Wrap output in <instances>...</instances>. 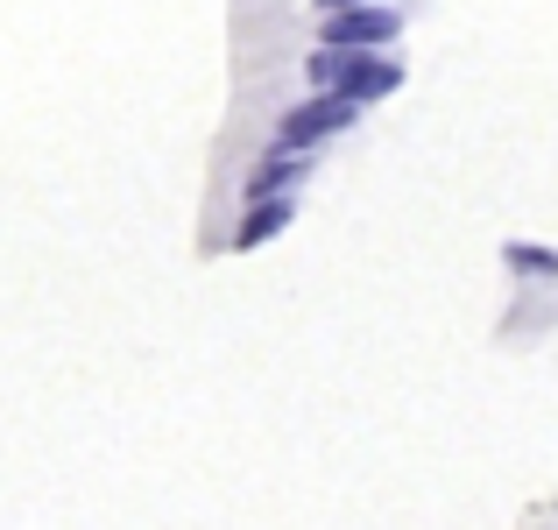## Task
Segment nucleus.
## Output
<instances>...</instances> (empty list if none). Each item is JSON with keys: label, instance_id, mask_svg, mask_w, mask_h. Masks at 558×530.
Wrapping results in <instances>:
<instances>
[{"label": "nucleus", "instance_id": "obj_4", "mask_svg": "<svg viewBox=\"0 0 558 530\" xmlns=\"http://www.w3.org/2000/svg\"><path fill=\"white\" fill-rule=\"evenodd\" d=\"M304 170H312V149H283V142H276V149L262 156V170L247 177V191H241V198H276V191H290Z\"/></svg>", "mask_w": 558, "mask_h": 530}, {"label": "nucleus", "instance_id": "obj_7", "mask_svg": "<svg viewBox=\"0 0 558 530\" xmlns=\"http://www.w3.org/2000/svg\"><path fill=\"white\" fill-rule=\"evenodd\" d=\"M318 8H326V14H332V8H354V0H318Z\"/></svg>", "mask_w": 558, "mask_h": 530}, {"label": "nucleus", "instance_id": "obj_3", "mask_svg": "<svg viewBox=\"0 0 558 530\" xmlns=\"http://www.w3.org/2000/svg\"><path fill=\"white\" fill-rule=\"evenodd\" d=\"M396 8H381V0H354V8H332V22L318 28V43H340V50H381V43H396Z\"/></svg>", "mask_w": 558, "mask_h": 530}, {"label": "nucleus", "instance_id": "obj_5", "mask_svg": "<svg viewBox=\"0 0 558 530\" xmlns=\"http://www.w3.org/2000/svg\"><path fill=\"white\" fill-rule=\"evenodd\" d=\"M290 213L298 205L276 191V198H247V219H241V233H233V248H262V241H276V233L290 227Z\"/></svg>", "mask_w": 558, "mask_h": 530}, {"label": "nucleus", "instance_id": "obj_1", "mask_svg": "<svg viewBox=\"0 0 558 530\" xmlns=\"http://www.w3.org/2000/svg\"><path fill=\"white\" fill-rule=\"evenodd\" d=\"M312 79H318V93H347L354 107H368V99H389L396 85H403V64H389V57H375V50H340V43H318Z\"/></svg>", "mask_w": 558, "mask_h": 530}, {"label": "nucleus", "instance_id": "obj_2", "mask_svg": "<svg viewBox=\"0 0 558 530\" xmlns=\"http://www.w3.org/2000/svg\"><path fill=\"white\" fill-rule=\"evenodd\" d=\"M354 99L347 93H318V99H304V107H290L283 113V128H276V142L283 149H318L326 135H340V128H354Z\"/></svg>", "mask_w": 558, "mask_h": 530}, {"label": "nucleus", "instance_id": "obj_6", "mask_svg": "<svg viewBox=\"0 0 558 530\" xmlns=\"http://www.w3.org/2000/svg\"><path fill=\"white\" fill-rule=\"evenodd\" d=\"M502 262H509V269H523V276H558V255H545V248H531V241H509Z\"/></svg>", "mask_w": 558, "mask_h": 530}]
</instances>
